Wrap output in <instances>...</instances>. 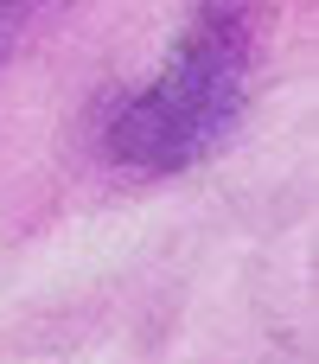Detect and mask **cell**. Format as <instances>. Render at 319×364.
Listing matches in <instances>:
<instances>
[{
	"instance_id": "cell-1",
	"label": "cell",
	"mask_w": 319,
	"mask_h": 364,
	"mask_svg": "<svg viewBox=\"0 0 319 364\" xmlns=\"http://www.w3.org/2000/svg\"><path fill=\"white\" fill-rule=\"evenodd\" d=\"M256 13L249 6H198L173 38L166 64L115 102L102 147L134 173H185L224 147V134L249 109L256 83Z\"/></svg>"
},
{
	"instance_id": "cell-2",
	"label": "cell",
	"mask_w": 319,
	"mask_h": 364,
	"mask_svg": "<svg viewBox=\"0 0 319 364\" xmlns=\"http://www.w3.org/2000/svg\"><path fill=\"white\" fill-rule=\"evenodd\" d=\"M19 19H26L19 6H0V58H6V45H13V32H19Z\"/></svg>"
}]
</instances>
